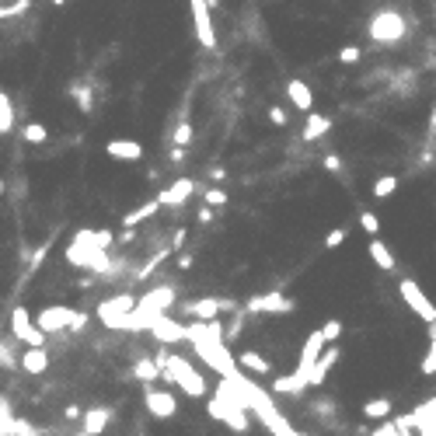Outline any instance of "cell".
Segmentation results:
<instances>
[{
	"instance_id": "1",
	"label": "cell",
	"mask_w": 436,
	"mask_h": 436,
	"mask_svg": "<svg viewBox=\"0 0 436 436\" xmlns=\"http://www.w3.org/2000/svg\"><path fill=\"white\" fill-rule=\"evenodd\" d=\"M175 300H178V290H175L171 283H161V286L147 290L143 297H136V307H133V314L126 318L122 332H147L154 318H161V314H168V311L175 307Z\"/></svg>"
},
{
	"instance_id": "2",
	"label": "cell",
	"mask_w": 436,
	"mask_h": 436,
	"mask_svg": "<svg viewBox=\"0 0 436 436\" xmlns=\"http://www.w3.org/2000/svg\"><path fill=\"white\" fill-rule=\"evenodd\" d=\"M161 356V363H164V380L168 384H175V387H181L188 398H202L206 394V377L192 366V360H185V356H178V353H168V349H161L157 353Z\"/></svg>"
},
{
	"instance_id": "3",
	"label": "cell",
	"mask_w": 436,
	"mask_h": 436,
	"mask_svg": "<svg viewBox=\"0 0 436 436\" xmlns=\"http://www.w3.org/2000/svg\"><path fill=\"white\" fill-rule=\"evenodd\" d=\"M206 412H209V419H216V422H224L227 429H234V433H248L252 429V412L224 387V384H216V391H213V398L206 401Z\"/></svg>"
},
{
	"instance_id": "4",
	"label": "cell",
	"mask_w": 436,
	"mask_h": 436,
	"mask_svg": "<svg viewBox=\"0 0 436 436\" xmlns=\"http://www.w3.org/2000/svg\"><path fill=\"white\" fill-rule=\"evenodd\" d=\"M35 325L46 335H60V332H81L88 325V314L77 307H63V304H49L35 314Z\"/></svg>"
},
{
	"instance_id": "5",
	"label": "cell",
	"mask_w": 436,
	"mask_h": 436,
	"mask_svg": "<svg viewBox=\"0 0 436 436\" xmlns=\"http://www.w3.org/2000/svg\"><path fill=\"white\" fill-rule=\"evenodd\" d=\"M133 307H136V297L126 290V293H115V297H108V300H102L98 304V321L105 325V328H112V332H122V325H126V318L133 314Z\"/></svg>"
},
{
	"instance_id": "6",
	"label": "cell",
	"mask_w": 436,
	"mask_h": 436,
	"mask_svg": "<svg viewBox=\"0 0 436 436\" xmlns=\"http://www.w3.org/2000/svg\"><path fill=\"white\" fill-rule=\"evenodd\" d=\"M405 18L398 15V11H380V15H373V22H370V39L373 42H380V46H391V42H401L405 39Z\"/></svg>"
},
{
	"instance_id": "7",
	"label": "cell",
	"mask_w": 436,
	"mask_h": 436,
	"mask_svg": "<svg viewBox=\"0 0 436 436\" xmlns=\"http://www.w3.org/2000/svg\"><path fill=\"white\" fill-rule=\"evenodd\" d=\"M398 293H401V300L408 304V311L419 318V321H426V325H433L436 321V307H433V300L426 297V290L415 283V280H398Z\"/></svg>"
},
{
	"instance_id": "8",
	"label": "cell",
	"mask_w": 436,
	"mask_h": 436,
	"mask_svg": "<svg viewBox=\"0 0 436 436\" xmlns=\"http://www.w3.org/2000/svg\"><path fill=\"white\" fill-rule=\"evenodd\" d=\"M11 332H15V339L25 342L29 349H46V339H49V335L35 325V318H32L25 307H15V311H11Z\"/></svg>"
},
{
	"instance_id": "9",
	"label": "cell",
	"mask_w": 436,
	"mask_h": 436,
	"mask_svg": "<svg viewBox=\"0 0 436 436\" xmlns=\"http://www.w3.org/2000/svg\"><path fill=\"white\" fill-rule=\"evenodd\" d=\"M181 307H185V314H188L192 321H216V318L227 314V311H238V304L227 300V297H199V300H188V304H181Z\"/></svg>"
},
{
	"instance_id": "10",
	"label": "cell",
	"mask_w": 436,
	"mask_h": 436,
	"mask_svg": "<svg viewBox=\"0 0 436 436\" xmlns=\"http://www.w3.org/2000/svg\"><path fill=\"white\" fill-rule=\"evenodd\" d=\"M188 15H192V25H195V39L202 49H216V29H213V15H209V4L206 0H188Z\"/></svg>"
},
{
	"instance_id": "11",
	"label": "cell",
	"mask_w": 436,
	"mask_h": 436,
	"mask_svg": "<svg viewBox=\"0 0 436 436\" xmlns=\"http://www.w3.org/2000/svg\"><path fill=\"white\" fill-rule=\"evenodd\" d=\"M143 405H147V412H150L154 419H161V422H168V419L178 415V398H175L171 391H164V387H154V384L143 391Z\"/></svg>"
},
{
	"instance_id": "12",
	"label": "cell",
	"mask_w": 436,
	"mask_h": 436,
	"mask_svg": "<svg viewBox=\"0 0 436 436\" xmlns=\"http://www.w3.org/2000/svg\"><path fill=\"white\" fill-rule=\"evenodd\" d=\"M293 307H297V300H290V297H283L280 290H273V293L252 297V300L245 304V314H290Z\"/></svg>"
},
{
	"instance_id": "13",
	"label": "cell",
	"mask_w": 436,
	"mask_h": 436,
	"mask_svg": "<svg viewBox=\"0 0 436 436\" xmlns=\"http://www.w3.org/2000/svg\"><path fill=\"white\" fill-rule=\"evenodd\" d=\"M325 332L321 328H314L311 335H307V342H304V349H300V360H297V370L293 373H300L307 384H311V370H314V363H318V356L325 353Z\"/></svg>"
},
{
	"instance_id": "14",
	"label": "cell",
	"mask_w": 436,
	"mask_h": 436,
	"mask_svg": "<svg viewBox=\"0 0 436 436\" xmlns=\"http://www.w3.org/2000/svg\"><path fill=\"white\" fill-rule=\"evenodd\" d=\"M147 332H150V339H154L157 346H175V342H185V325H181V321H175L171 314L154 318Z\"/></svg>"
},
{
	"instance_id": "15",
	"label": "cell",
	"mask_w": 436,
	"mask_h": 436,
	"mask_svg": "<svg viewBox=\"0 0 436 436\" xmlns=\"http://www.w3.org/2000/svg\"><path fill=\"white\" fill-rule=\"evenodd\" d=\"M105 154H108L112 161H140V157H143V143L119 136V140H108V143H105Z\"/></svg>"
},
{
	"instance_id": "16",
	"label": "cell",
	"mask_w": 436,
	"mask_h": 436,
	"mask_svg": "<svg viewBox=\"0 0 436 436\" xmlns=\"http://www.w3.org/2000/svg\"><path fill=\"white\" fill-rule=\"evenodd\" d=\"M192 192H195V178H175L164 192H157V199H161V206H181Z\"/></svg>"
},
{
	"instance_id": "17",
	"label": "cell",
	"mask_w": 436,
	"mask_h": 436,
	"mask_svg": "<svg viewBox=\"0 0 436 436\" xmlns=\"http://www.w3.org/2000/svg\"><path fill=\"white\" fill-rule=\"evenodd\" d=\"M339 360H342V349L332 342V346L318 356V363H314V370H311V387H321V384H325V377L335 370V363H339Z\"/></svg>"
},
{
	"instance_id": "18",
	"label": "cell",
	"mask_w": 436,
	"mask_h": 436,
	"mask_svg": "<svg viewBox=\"0 0 436 436\" xmlns=\"http://www.w3.org/2000/svg\"><path fill=\"white\" fill-rule=\"evenodd\" d=\"M238 366H241L245 373H252V377H269V373H273V363H269L262 353H255V349H245V353L238 356Z\"/></svg>"
},
{
	"instance_id": "19",
	"label": "cell",
	"mask_w": 436,
	"mask_h": 436,
	"mask_svg": "<svg viewBox=\"0 0 436 436\" xmlns=\"http://www.w3.org/2000/svg\"><path fill=\"white\" fill-rule=\"evenodd\" d=\"M307 387H311V384H307L300 373H286V377H276V380H273V394H280V398H300Z\"/></svg>"
},
{
	"instance_id": "20",
	"label": "cell",
	"mask_w": 436,
	"mask_h": 436,
	"mask_svg": "<svg viewBox=\"0 0 436 436\" xmlns=\"http://www.w3.org/2000/svg\"><path fill=\"white\" fill-rule=\"evenodd\" d=\"M286 98H290L300 112H311V108H314V91H311L307 81H297V77H293V81L286 84Z\"/></svg>"
},
{
	"instance_id": "21",
	"label": "cell",
	"mask_w": 436,
	"mask_h": 436,
	"mask_svg": "<svg viewBox=\"0 0 436 436\" xmlns=\"http://www.w3.org/2000/svg\"><path fill=\"white\" fill-rule=\"evenodd\" d=\"M328 129H332V119H328V115L307 112V122H304V129H300V140H304V143H314V140H321Z\"/></svg>"
},
{
	"instance_id": "22",
	"label": "cell",
	"mask_w": 436,
	"mask_h": 436,
	"mask_svg": "<svg viewBox=\"0 0 436 436\" xmlns=\"http://www.w3.org/2000/svg\"><path fill=\"white\" fill-rule=\"evenodd\" d=\"M370 259H373V266L380 269V273H394L398 269V262H394V255H391V248L380 241V238H370Z\"/></svg>"
},
{
	"instance_id": "23",
	"label": "cell",
	"mask_w": 436,
	"mask_h": 436,
	"mask_svg": "<svg viewBox=\"0 0 436 436\" xmlns=\"http://www.w3.org/2000/svg\"><path fill=\"white\" fill-rule=\"evenodd\" d=\"M157 209H164V206H161V199L154 195V199H147L143 206H136L133 213H126V216H122V227H136V224L150 220V216H157Z\"/></svg>"
},
{
	"instance_id": "24",
	"label": "cell",
	"mask_w": 436,
	"mask_h": 436,
	"mask_svg": "<svg viewBox=\"0 0 436 436\" xmlns=\"http://www.w3.org/2000/svg\"><path fill=\"white\" fill-rule=\"evenodd\" d=\"M108 422H112V408H91V412H84V433H88V436L105 433Z\"/></svg>"
},
{
	"instance_id": "25",
	"label": "cell",
	"mask_w": 436,
	"mask_h": 436,
	"mask_svg": "<svg viewBox=\"0 0 436 436\" xmlns=\"http://www.w3.org/2000/svg\"><path fill=\"white\" fill-rule=\"evenodd\" d=\"M74 241H81V245H91V248H102V252H108V245H112L115 238H112V231H91V227H84V231H77V234H74Z\"/></svg>"
},
{
	"instance_id": "26",
	"label": "cell",
	"mask_w": 436,
	"mask_h": 436,
	"mask_svg": "<svg viewBox=\"0 0 436 436\" xmlns=\"http://www.w3.org/2000/svg\"><path fill=\"white\" fill-rule=\"evenodd\" d=\"M22 370H25V373H46V370H49V353H46V349H25Z\"/></svg>"
},
{
	"instance_id": "27",
	"label": "cell",
	"mask_w": 436,
	"mask_h": 436,
	"mask_svg": "<svg viewBox=\"0 0 436 436\" xmlns=\"http://www.w3.org/2000/svg\"><path fill=\"white\" fill-rule=\"evenodd\" d=\"M161 373H164L161 356H157V360H136V366H133V377H136V380H157Z\"/></svg>"
},
{
	"instance_id": "28",
	"label": "cell",
	"mask_w": 436,
	"mask_h": 436,
	"mask_svg": "<svg viewBox=\"0 0 436 436\" xmlns=\"http://www.w3.org/2000/svg\"><path fill=\"white\" fill-rule=\"evenodd\" d=\"M398 185H401L398 175H380V178L373 181V199H391V195L398 192Z\"/></svg>"
},
{
	"instance_id": "29",
	"label": "cell",
	"mask_w": 436,
	"mask_h": 436,
	"mask_svg": "<svg viewBox=\"0 0 436 436\" xmlns=\"http://www.w3.org/2000/svg\"><path fill=\"white\" fill-rule=\"evenodd\" d=\"M11 129H15V105L4 91H0V136L11 133Z\"/></svg>"
},
{
	"instance_id": "30",
	"label": "cell",
	"mask_w": 436,
	"mask_h": 436,
	"mask_svg": "<svg viewBox=\"0 0 436 436\" xmlns=\"http://www.w3.org/2000/svg\"><path fill=\"white\" fill-rule=\"evenodd\" d=\"M363 415L366 419H387L391 415V398H373L363 405Z\"/></svg>"
},
{
	"instance_id": "31",
	"label": "cell",
	"mask_w": 436,
	"mask_h": 436,
	"mask_svg": "<svg viewBox=\"0 0 436 436\" xmlns=\"http://www.w3.org/2000/svg\"><path fill=\"white\" fill-rule=\"evenodd\" d=\"M22 140H29V143H46V140H49V129H46L42 122H29V126L22 129Z\"/></svg>"
},
{
	"instance_id": "32",
	"label": "cell",
	"mask_w": 436,
	"mask_h": 436,
	"mask_svg": "<svg viewBox=\"0 0 436 436\" xmlns=\"http://www.w3.org/2000/svg\"><path fill=\"white\" fill-rule=\"evenodd\" d=\"M192 136H195L192 122H188V119H181V122H178V129L171 133V143H175V147H188V143H192Z\"/></svg>"
},
{
	"instance_id": "33",
	"label": "cell",
	"mask_w": 436,
	"mask_h": 436,
	"mask_svg": "<svg viewBox=\"0 0 436 436\" xmlns=\"http://www.w3.org/2000/svg\"><path fill=\"white\" fill-rule=\"evenodd\" d=\"M360 227H363L370 238H380V220H377L373 209H363V213H360Z\"/></svg>"
},
{
	"instance_id": "34",
	"label": "cell",
	"mask_w": 436,
	"mask_h": 436,
	"mask_svg": "<svg viewBox=\"0 0 436 436\" xmlns=\"http://www.w3.org/2000/svg\"><path fill=\"white\" fill-rule=\"evenodd\" d=\"M29 8H32V0H11V4L0 8V22H4V18H15V15H25Z\"/></svg>"
},
{
	"instance_id": "35",
	"label": "cell",
	"mask_w": 436,
	"mask_h": 436,
	"mask_svg": "<svg viewBox=\"0 0 436 436\" xmlns=\"http://www.w3.org/2000/svg\"><path fill=\"white\" fill-rule=\"evenodd\" d=\"M202 199H206V206H213V209H220V206H227V199H231V195H227L224 188H213V185H209Z\"/></svg>"
},
{
	"instance_id": "36",
	"label": "cell",
	"mask_w": 436,
	"mask_h": 436,
	"mask_svg": "<svg viewBox=\"0 0 436 436\" xmlns=\"http://www.w3.org/2000/svg\"><path fill=\"white\" fill-rule=\"evenodd\" d=\"M346 238H349V227H335V231H328V234H325V252H335Z\"/></svg>"
},
{
	"instance_id": "37",
	"label": "cell",
	"mask_w": 436,
	"mask_h": 436,
	"mask_svg": "<svg viewBox=\"0 0 436 436\" xmlns=\"http://www.w3.org/2000/svg\"><path fill=\"white\" fill-rule=\"evenodd\" d=\"M360 56H363V53H360V46H342L335 60H339L342 67H353V63H360Z\"/></svg>"
},
{
	"instance_id": "38",
	"label": "cell",
	"mask_w": 436,
	"mask_h": 436,
	"mask_svg": "<svg viewBox=\"0 0 436 436\" xmlns=\"http://www.w3.org/2000/svg\"><path fill=\"white\" fill-rule=\"evenodd\" d=\"M70 95L77 98V105H81V112H91V108H95V102H91V95L84 91V84H81V81H77V84L70 88Z\"/></svg>"
},
{
	"instance_id": "39",
	"label": "cell",
	"mask_w": 436,
	"mask_h": 436,
	"mask_svg": "<svg viewBox=\"0 0 436 436\" xmlns=\"http://www.w3.org/2000/svg\"><path fill=\"white\" fill-rule=\"evenodd\" d=\"M342 328H346V325H342L339 318H332V321H325V325H321V332H325V342H328V346H332V342H339V335H342Z\"/></svg>"
},
{
	"instance_id": "40",
	"label": "cell",
	"mask_w": 436,
	"mask_h": 436,
	"mask_svg": "<svg viewBox=\"0 0 436 436\" xmlns=\"http://www.w3.org/2000/svg\"><path fill=\"white\" fill-rule=\"evenodd\" d=\"M419 370H422L426 377H433V373H436V342H429V353L422 356V363H419Z\"/></svg>"
},
{
	"instance_id": "41",
	"label": "cell",
	"mask_w": 436,
	"mask_h": 436,
	"mask_svg": "<svg viewBox=\"0 0 436 436\" xmlns=\"http://www.w3.org/2000/svg\"><path fill=\"white\" fill-rule=\"evenodd\" d=\"M269 122H273V126H286V108H283V105H273V108H269Z\"/></svg>"
},
{
	"instance_id": "42",
	"label": "cell",
	"mask_w": 436,
	"mask_h": 436,
	"mask_svg": "<svg viewBox=\"0 0 436 436\" xmlns=\"http://www.w3.org/2000/svg\"><path fill=\"white\" fill-rule=\"evenodd\" d=\"M325 171L339 175V171H342V157H339V154H328V157H325Z\"/></svg>"
},
{
	"instance_id": "43",
	"label": "cell",
	"mask_w": 436,
	"mask_h": 436,
	"mask_svg": "<svg viewBox=\"0 0 436 436\" xmlns=\"http://www.w3.org/2000/svg\"><path fill=\"white\" fill-rule=\"evenodd\" d=\"M195 220H199V224H213V206H202V209L195 213Z\"/></svg>"
},
{
	"instance_id": "44",
	"label": "cell",
	"mask_w": 436,
	"mask_h": 436,
	"mask_svg": "<svg viewBox=\"0 0 436 436\" xmlns=\"http://www.w3.org/2000/svg\"><path fill=\"white\" fill-rule=\"evenodd\" d=\"M209 178H213V181H224V178H227V168H209Z\"/></svg>"
},
{
	"instance_id": "45",
	"label": "cell",
	"mask_w": 436,
	"mask_h": 436,
	"mask_svg": "<svg viewBox=\"0 0 436 436\" xmlns=\"http://www.w3.org/2000/svg\"><path fill=\"white\" fill-rule=\"evenodd\" d=\"M181 241H185V227H178V231H175V238H171V248H178Z\"/></svg>"
},
{
	"instance_id": "46",
	"label": "cell",
	"mask_w": 436,
	"mask_h": 436,
	"mask_svg": "<svg viewBox=\"0 0 436 436\" xmlns=\"http://www.w3.org/2000/svg\"><path fill=\"white\" fill-rule=\"evenodd\" d=\"M181 157H185V147H171V161H175V164H178V161H181Z\"/></svg>"
},
{
	"instance_id": "47",
	"label": "cell",
	"mask_w": 436,
	"mask_h": 436,
	"mask_svg": "<svg viewBox=\"0 0 436 436\" xmlns=\"http://www.w3.org/2000/svg\"><path fill=\"white\" fill-rule=\"evenodd\" d=\"M192 266V255H178V269H188Z\"/></svg>"
},
{
	"instance_id": "48",
	"label": "cell",
	"mask_w": 436,
	"mask_h": 436,
	"mask_svg": "<svg viewBox=\"0 0 436 436\" xmlns=\"http://www.w3.org/2000/svg\"><path fill=\"white\" fill-rule=\"evenodd\" d=\"M429 342H436V321L429 325Z\"/></svg>"
},
{
	"instance_id": "49",
	"label": "cell",
	"mask_w": 436,
	"mask_h": 436,
	"mask_svg": "<svg viewBox=\"0 0 436 436\" xmlns=\"http://www.w3.org/2000/svg\"><path fill=\"white\" fill-rule=\"evenodd\" d=\"M4 360H8V353H4V349H0V363H4Z\"/></svg>"
},
{
	"instance_id": "50",
	"label": "cell",
	"mask_w": 436,
	"mask_h": 436,
	"mask_svg": "<svg viewBox=\"0 0 436 436\" xmlns=\"http://www.w3.org/2000/svg\"><path fill=\"white\" fill-rule=\"evenodd\" d=\"M53 4H56V8H60V4H67V0H53Z\"/></svg>"
},
{
	"instance_id": "51",
	"label": "cell",
	"mask_w": 436,
	"mask_h": 436,
	"mask_svg": "<svg viewBox=\"0 0 436 436\" xmlns=\"http://www.w3.org/2000/svg\"><path fill=\"white\" fill-rule=\"evenodd\" d=\"M77 436H88V433H84V429H81V433H77Z\"/></svg>"
}]
</instances>
